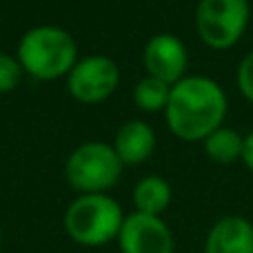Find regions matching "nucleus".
I'll return each mask as SVG.
<instances>
[{"mask_svg":"<svg viewBox=\"0 0 253 253\" xmlns=\"http://www.w3.org/2000/svg\"><path fill=\"white\" fill-rule=\"evenodd\" d=\"M249 18V0H200L196 7V31L207 47L227 51L242 40Z\"/></svg>","mask_w":253,"mask_h":253,"instance_id":"20e7f679","label":"nucleus"},{"mask_svg":"<svg viewBox=\"0 0 253 253\" xmlns=\"http://www.w3.org/2000/svg\"><path fill=\"white\" fill-rule=\"evenodd\" d=\"M65 231L83 247H102L118 240L123 229V207L107 193H83L65 211Z\"/></svg>","mask_w":253,"mask_h":253,"instance_id":"7ed1b4c3","label":"nucleus"},{"mask_svg":"<svg viewBox=\"0 0 253 253\" xmlns=\"http://www.w3.org/2000/svg\"><path fill=\"white\" fill-rule=\"evenodd\" d=\"M171 96V84L162 83L158 78L144 76L142 80H138L133 89V102L138 109L147 111V114H156V111H165L167 102Z\"/></svg>","mask_w":253,"mask_h":253,"instance_id":"ddd939ff","label":"nucleus"},{"mask_svg":"<svg viewBox=\"0 0 253 253\" xmlns=\"http://www.w3.org/2000/svg\"><path fill=\"white\" fill-rule=\"evenodd\" d=\"M123 162L111 144L87 142L69 156L65 175L80 193H105L120 180Z\"/></svg>","mask_w":253,"mask_h":253,"instance_id":"39448f33","label":"nucleus"},{"mask_svg":"<svg viewBox=\"0 0 253 253\" xmlns=\"http://www.w3.org/2000/svg\"><path fill=\"white\" fill-rule=\"evenodd\" d=\"M120 83V69L107 56H89L74 65L67 74V89L78 102L96 105L116 91Z\"/></svg>","mask_w":253,"mask_h":253,"instance_id":"423d86ee","label":"nucleus"},{"mask_svg":"<svg viewBox=\"0 0 253 253\" xmlns=\"http://www.w3.org/2000/svg\"><path fill=\"white\" fill-rule=\"evenodd\" d=\"M111 147L123 165H140L149 160L156 149V131L144 120H129L118 129Z\"/></svg>","mask_w":253,"mask_h":253,"instance_id":"9d476101","label":"nucleus"},{"mask_svg":"<svg viewBox=\"0 0 253 253\" xmlns=\"http://www.w3.org/2000/svg\"><path fill=\"white\" fill-rule=\"evenodd\" d=\"M142 62L147 76L171 84L184 78L189 65V53L184 42L173 34H158L144 44Z\"/></svg>","mask_w":253,"mask_h":253,"instance_id":"6e6552de","label":"nucleus"},{"mask_svg":"<svg viewBox=\"0 0 253 253\" xmlns=\"http://www.w3.org/2000/svg\"><path fill=\"white\" fill-rule=\"evenodd\" d=\"M242 162L253 173V129L245 135V147H242Z\"/></svg>","mask_w":253,"mask_h":253,"instance_id":"dca6fc26","label":"nucleus"},{"mask_svg":"<svg viewBox=\"0 0 253 253\" xmlns=\"http://www.w3.org/2000/svg\"><path fill=\"white\" fill-rule=\"evenodd\" d=\"M229 111L224 89L209 76H184L171 87L167 102V125L184 142H202L222 126Z\"/></svg>","mask_w":253,"mask_h":253,"instance_id":"f257e3e1","label":"nucleus"},{"mask_svg":"<svg viewBox=\"0 0 253 253\" xmlns=\"http://www.w3.org/2000/svg\"><path fill=\"white\" fill-rule=\"evenodd\" d=\"M22 78V67L18 58L9 53H0V93H7L18 87Z\"/></svg>","mask_w":253,"mask_h":253,"instance_id":"4468645a","label":"nucleus"},{"mask_svg":"<svg viewBox=\"0 0 253 253\" xmlns=\"http://www.w3.org/2000/svg\"><path fill=\"white\" fill-rule=\"evenodd\" d=\"M205 253H253V224L242 215H224L209 229Z\"/></svg>","mask_w":253,"mask_h":253,"instance_id":"1a4fd4ad","label":"nucleus"},{"mask_svg":"<svg viewBox=\"0 0 253 253\" xmlns=\"http://www.w3.org/2000/svg\"><path fill=\"white\" fill-rule=\"evenodd\" d=\"M118 247L123 253H173L175 240L162 218L133 211L125 215Z\"/></svg>","mask_w":253,"mask_h":253,"instance_id":"0eeeda50","label":"nucleus"},{"mask_svg":"<svg viewBox=\"0 0 253 253\" xmlns=\"http://www.w3.org/2000/svg\"><path fill=\"white\" fill-rule=\"evenodd\" d=\"M171 184L160 175H144L133 187V205L138 213L160 218L171 205Z\"/></svg>","mask_w":253,"mask_h":253,"instance_id":"9b49d317","label":"nucleus"},{"mask_svg":"<svg viewBox=\"0 0 253 253\" xmlns=\"http://www.w3.org/2000/svg\"><path fill=\"white\" fill-rule=\"evenodd\" d=\"M236 83H238V89H240L242 96L249 102H253V51H249L240 60L238 71H236Z\"/></svg>","mask_w":253,"mask_h":253,"instance_id":"2eb2a0df","label":"nucleus"},{"mask_svg":"<svg viewBox=\"0 0 253 253\" xmlns=\"http://www.w3.org/2000/svg\"><path fill=\"white\" fill-rule=\"evenodd\" d=\"M0 245H2V229H0Z\"/></svg>","mask_w":253,"mask_h":253,"instance_id":"f3484780","label":"nucleus"},{"mask_svg":"<svg viewBox=\"0 0 253 253\" xmlns=\"http://www.w3.org/2000/svg\"><path fill=\"white\" fill-rule=\"evenodd\" d=\"M76 42L69 31L53 25H40L29 29L18 42L16 58L22 71L38 80H51L69 74L76 60Z\"/></svg>","mask_w":253,"mask_h":253,"instance_id":"f03ea898","label":"nucleus"},{"mask_svg":"<svg viewBox=\"0 0 253 253\" xmlns=\"http://www.w3.org/2000/svg\"><path fill=\"white\" fill-rule=\"evenodd\" d=\"M205 153L215 165H233L242 160V147H245V135L238 133L231 126H218L213 133H209L205 140Z\"/></svg>","mask_w":253,"mask_h":253,"instance_id":"f8f14e48","label":"nucleus"}]
</instances>
